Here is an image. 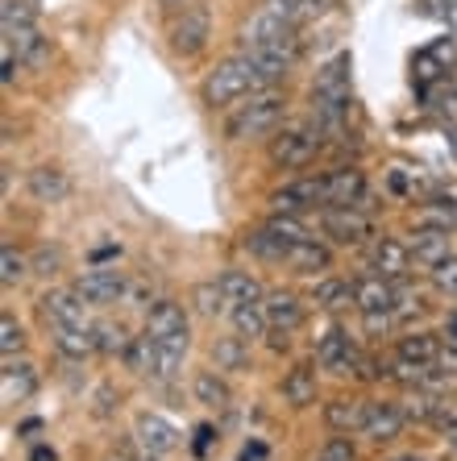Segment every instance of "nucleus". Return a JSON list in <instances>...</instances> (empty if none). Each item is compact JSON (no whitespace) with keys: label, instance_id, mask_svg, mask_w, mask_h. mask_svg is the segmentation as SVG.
Wrapping results in <instances>:
<instances>
[{"label":"nucleus","instance_id":"17","mask_svg":"<svg viewBox=\"0 0 457 461\" xmlns=\"http://www.w3.org/2000/svg\"><path fill=\"white\" fill-rule=\"evenodd\" d=\"M412 258L420 262V267H441L445 258H453L449 254V229H433V225H425V229H416L412 233Z\"/></svg>","mask_w":457,"mask_h":461},{"label":"nucleus","instance_id":"30","mask_svg":"<svg viewBox=\"0 0 457 461\" xmlns=\"http://www.w3.org/2000/svg\"><path fill=\"white\" fill-rule=\"evenodd\" d=\"M399 357H412V362H436V357H441V337L407 333L404 341H399Z\"/></svg>","mask_w":457,"mask_h":461},{"label":"nucleus","instance_id":"22","mask_svg":"<svg viewBox=\"0 0 457 461\" xmlns=\"http://www.w3.org/2000/svg\"><path fill=\"white\" fill-rule=\"evenodd\" d=\"M333 254L324 246H320L316 237H308V241H296L288 254V267L296 270V275H316V270H329Z\"/></svg>","mask_w":457,"mask_h":461},{"label":"nucleus","instance_id":"23","mask_svg":"<svg viewBox=\"0 0 457 461\" xmlns=\"http://www.w3.org/2000/svg\"><path fill=\"white\" fill-rule=\"evenodd\" d=\"M291 246H296V241L279 237L270 225L254 229V233H245V249H250V254H258V258H266V262H288Z\"/></svg>","mask_w":457,"mask_h":461},{"label":"nucleus","instance_id":"38","mask_svg":"<svg viewBox=\"0 0 457 461\" xmlns=\"http://www.w3.org/2000/svg\"><path fill=\"white\" fill-rule=\"evenodd\" d=\"M316 461H358V449H353L350 437H333V440H324V449H320Z\"/></svg>","mask_w":457,"mask_h":461},{"label":"nucleus","instance_id":"28","mask_svg":"<svg viewBox=\"0 0 457 461\" xmlns=\"http://www.w3.org/2000/svg\"><path fill=\"white\" fill-rule=\"evenodd\" d=\"M233 329H237V337H245V341H258V337L270 329V324H266V308L262 303H237Z\"/></svg>","mask_w":457,"mask_h":461},{"label":"nucleus","instance_id":"21","mask_svg":"<svg viewBox=\"0 0 457 461\" xmlns=\"http://www.w3.org/2000/svg\"><path fill=\"white\" fill-rule=\"evenodd\" d=\"M283 399H288L291 408H312V403H316V370H312V366L288 370V378H283Z\"/></svg>","mask_w":457,"mask_h":461},{"label":"nucleus","instance_id":"39","mask_svg":"<svg viewBox=\"0 0 457 461\" xmlns=\"http://www.w3.org/2000/svg\"><path fill=\"white\" fill-rule=\"evenodd\" d=\"M266 225H270V229H275V233L279 237H288V241H308V229H304V225H299V221H296V216H283V212H275V216H270V221H266Z\"/></svg>","mask_w":457,"mask_h":461},{"label":"nucleus","instance_id":"32","mask_svg":"<svg viewBox=\"0 0 457 461\" xmlns=\"http://www.w3.org/2000/svg\"><path fill=\"white\" fill-rule=\"evenodd\" d=\"M129 345H133V337H129L121 324H96V349H100V354H108V357L121 354V357H125Z\"/></svg>","mask_w":457,"mask_h":461},{"label":"nucleus","instance_id":"12","mask_svg":"<svg viewBox=\"0 0 457 461\" xmlns=\"http://www.w3.org/2000/svg\"><path fill=\"white\" fill-rule=\"evenodd\" d=\"M138 440L150 453H170V449H179V429H175L167 416H159V411H142L138 416Z\"/></svg>","mask_w":457,"mask_h":461},{"label":"nucleus","instance_id":"16","mask_svg":"<svg viewBox=\"0 0 457 461\" xmlns=\"http://www.w3.org/2000/svg\"><path fill=\"white\" fill-rule=\"evenodd\" d=\"M320 204V179H299V183H288L270 195V208L283 216H299L304 208Z\"/></svg>","mask_w":457,"mask_h":461},{"label":"nucleus","instance_id":"3","mask_svg":"<svg viewBox=\"0 0 457 461\" xmlns=\"http://www.w3.org/2000/svg\"><path fill=\"white\" fill-rule=\"evenodd\" d=\"M208 38H213V13H208L204 0H192L170 25V46H175V54L192 59V54H200L208 46Z\"/></svg>","mask_w":457,"mask_h":461},{"label":"nucleus","instance_id":"50","mask_svg":"<svg viewBox=\"0 0 457 461\" xmlns=\"http://www.w3.org/2000/svg\"><path fill=\"white\" fill-rule=\"evenodd\" d=\"M449 341H457V312L449 316Z\"/></svg>","mask_w":457,"mask_h":461},{"label":"nucleus","instance_id":"10","mask_svg":"<svg viewBox=\"0 0 457 461\" xmlns=\"http://www.w3.org/2000/svg\"><path fill=\"white\" fill-rule=\"evenodd\" d=\"M358 357L361 354L353 349L350 337H345V329H337V324H333L316 345V362L324 366V370H333V375H353V370H358Z\"/></svg>","mask_w":457,"mask_h":461},{"label":"nucleus","instance_id":"51","mask_svg":"<svg viewBox=\"0 0 457 461\" xmlns=\"http://www.w3.org/2000/svg\"><path fill=\"white\" fill-rule=\"evenodd\" d=\"M449 445H453V449H457V424H453V429H449Z\"/></svg>","mask_w":457,"mask_h":461},{"label":"nucleus","instance_id":"25","mask_svg":"<svg viewBox=\"0 0 457 461\" xmlns=\"http://www.w3.org/2000/svg\"><path fill=\"white\" fill-rule=\"evenodd\" d=\"M54 349L71 362H84L87 354H96V329H54Z\"/></svg>","mask_w":457,"mask_h":461},{"label":"nucleus","instance_id":"2","mask_svg":"<svg viewBox=\"0 0 457 461\" xmlns=\"http://www.w3.org/2000/svg\"><path fill=\"white\" fill-rule=\"evenodd\" d=\"M283 113H288V100L279 96V92H254L250 104H242L233 117H229L224 133H229V141L262 138V133H270V129L283 121Z\"/></svg>","mask_w":457,"mask_h":461},{"label":"nucleus","instance_id":"48","mask_svg":"<svg viewBox=\"0 0 457 461\" xmlns=\"http://www.w3.org/2000/svg\"><path fill=\"white\" fill-rule=\"evenodd\" d=\"M187 5H192V0H159V9H162V13H175V9H187Z\"/></svg>","mask_w":457,"mask_h":461},{"label":"nucleus","instance_id":"4","mask_svg":"<svg viewBox=\"0 0 457 461\" xmlns=\"http://www.w3.org/2000/svg\"><path fill=\"white\" fill-rule=\"evenodd\" d=\"M316 154H320L316 129H283L279 138H270V162L279 171H304Z\"/></svg>","mask_w":457,"mask_h":461},{"label":"nucleus","instance_id":"41","mask_svg":"<svg viewBox=\"0 0 457 461\" xmlns=\"http://www.w3.org/2000/svg\"><path fill=\"white\" fill-rule=\"evenodd\" d=\"M117 403H121L117 391H113V386H100V391H96V408H92V411L105 420V416H113V408H117Z\"/></svg>","mask_w":457,"mask_h":461},{"label":"nucleus","instance_id":"35","mask_svg":"<svg viewBox=\"0 0 457 461\" xmlns=\"http://www.w3.org/2000/svg\"><path fill=\"white\" fill-rule=\"evenodd\" d=\"M30 270L33 275H42V279H54L59 270H63V249L59 246H38L30 258Z\"/></svg>","mask_w":457,"mask_h":461},{"label":"nucleus","instance_id":"29","mask_svg":"<svg viewBox=\"0 0 457 461\" xmlns=\"http://www.w3.org/2000/svg\"><path fill=\"white\" fill-rule=\"evenodd\" d=\"M213 362H216V370H245V362H250L245 337H221L213 345Z\"/></svg>","mask_w":457,"mask_h":461},{"label":"nucleus","instance_id":"42","mask_svg":"<svg viewBox=\"0 0 457 461\" xmlns=\"http://www.w3.org/2000/svg\"><path fill=\"white\" fill-rule=\"evenodd\" d=\"M361 316H366V329H370V333H387V329H391V312H361Z\"/></svg>","mask_w":457,"mask_h":461},{"label":"nucleus","instance_id":"44","mask_svg":"<svg viewBox=\"0 0 457 461\" xmlns=\"http://www.w3.org/2000/svg\"><path fill=\"white\" fill-rule=\"evenodd\" d=\"M237 461H266V445H262V440H250V445H242Z\"/></svg>","mask_w":457,"mask_h":461},{"label":"nucleus","instance_id":"36","mask_svg":"<svg viewBox=\"0 0 457 461\" xmlns=\"http://www.w3.org/2000/svg\"><path fill=\"white\" fill-rule=\"evenodd\" d=\"M33 25V9L25 0H0V30H22Z\"/></svg>","mask_w":457,"mask_h":461},{"label":"nucleus","instance_id":"20","mask_svg":"<svg viewBox=\"0 0 457 461\" xmlns=\"http://www.w3.org/2000/svg\"><path fill=\"white\" fill-rule=\"evenodd\" d=\"M67 192H71V183L59 167H33L30 171V195L38 204H59V200H67Z\"/></svg>","mask_w":457,"mask_h":461},{"label":"nucleus","instance_id":"18","mask_svg":"<svg viewBox=\"0 0 457 461\" xmlns=\"http://www.w3.org/2000/svg\"><path fill=\"white\" fill-rule=\"evenodd\" d=\"M353 303L361 312H395V287L383 275H370V279L353 283Z\"/></svg>","mask_w":457,"mask_h":461},{"label":"nucleus","instance_id":"47","mask_svg":"<svg viewBox=\"0 0 457 461\" xmlns=\"http://www.w3.org/2000/svg\"><path fill=\"white\" fill-rule=\"evenodd\" d=\"M391 192L407 195V175H404V171H395V175H391Z\"/></svg>","mask_w":457,"mask_h":461},{"label":"nucleus","instance_id":"1","mask_svg":"<svg viewBox=\"0 0 457 461\" xmlns=\"http://www.w3.org/2000/svg\"><path fill=\"white\" fill-rule=\"evenodd\" d=\"M262 87H266V79L254 59H250V54H233V59H224V63H216L213 71H208V79H204V104L229 108V104H237V100L262 92Z\"/></svg>","mask_w":457,"mask_h":461},{"label":"nucleus","instance_id":"34","mask_svg":"<svg viewBox=\"0 0 457 461\" xmlns=\"http://www.w3.org/2000/svg\"><path fill=\"white\" fill-rule=\"evenodd\" d=\"M316 303L320 308H350L353 303V287L341 279H324L316 283Z\"/></svg>","mask_w":457,"mask_h":461},{"label":"nucleus","instance_id":"33","mask_svg":"<svg viewBox=\"0 0 457 461\" xmlns=\"http://www.w3.org/2000/svg\"><path fill=\"white\" fill-rule=\"evenodd\" d=\"M25 275H30V258H22L13 246L0 249V283H5V287H17Z\"/></svg>","mask_w":457,"mask_h":461},{"label":"nucleus","instance_id":"5","mask_svg":"<svg viewBox=\"0 0 457 461\" xmlns=\"http://www.w3.org/2000/svg\"><path fill=\"white\" fill-rule=\"evenodd\" d=\"M146 333L159 345H167V349H183V354H187V345H192L187 312H183L179 303H170V300H159L146 312Z\"/></svg>","mask_w":457,"mask_h":461},{"label":"nucleus","instance_id":"31","mask_svg":"<svg viewBox=\"0 0 457 461\" xmlns=\"http://www.w3.org/2000/svg\"><path fill=\"white\" fill-rule=\"evenodd\" d=\"M192 303H196V312H200V316H221L229 300H224L221 283H196V287H192Z\"/></svg>","mask_w":457,"mask_h":461},{"label":"nucleus","instance_id":"11","mask_svg":"<svg viewBox=\"0 0 457 461\" xmlns=\"http://www.w3.org/2000/svg\"><path fill=\"white\" fill-rule=\"evenodd\" d=\"M370 408L374 403H366V399H358V395H341V399H333V403H324V424H329L333 432H366Z\"/></svg>","mask_w":457,"mask_h":461},{"label":"nucleus","instance_id":"40","mask_svg":"<svg viewBox=\"0 0 457 461\" xmlns=\"http://www.w3.org/2000/svg\"><path fill=\"white\" fill-rule=\"evenodd\" d=\"M428 275H433L436 291H445V295H457V258H445V262H441V267H433Z\"/></svg>","mask_w":457,"mask_h":461},{"label":"nucleus","instance_id":"26","mask_svg":"<svg viewBox=\"0 0 457 461\" xmlns=\"http://www.w3.org/2000/svg\"><path fill=\"white\" fill-rule=\"evenodd\" d=\"M125 366L133 375H154V366H159V341L150 333L133 337V345L125 349Z\"/></svg>","mask_w":457,"mask_h":461},{"label":"nucleus","instance_id":"37","mask_svg":"<svg viewBox=\"0 0 457 461\" xmlns=\"http://www.w3.org/2000/svg\"><path fill=\"white\" fill-rule=\"evenodd\" d=\"M22 345H25L22 324H17L9 312H5V316H0V349H5V357H13L17 349H22Z\"/></svg>","mask_w":457,"mask_h":461},{"label":"nucleus","instance_id":"19","mask_svg":"<svg viewBox=\"0 0 457 461\" xmlns=\"http://www.w3.org/2000/svg\"><path fill=\"white\" fill-rule=\"evenodd\" d=\"M404 424H407V411L399 408V403H374L370 420H366V437L383 445V440L399 437V432H404Z\"/></svg>","mask_w":457,"mask_h":461},{"label":"nucleus","instance_id":"8","mask_svg":"<svg viewBox=\"0 0 457 461\" xmlns=\"http://www.w3.org/2000/svg\"><path fill=\"white\" fill-rule=\"evenodd\" d=\"M87 303L79 300V291H46L42 300H38V312H42V321L50 329H87V316H84Z\"/></svg>","mask_w":457,"mask_h":461},{"label":"nucleus","instance_id":"15","mask_svg":"<svg viewBox=\"0 0 457 461\" xmlns=\"http://www.w3.org/2000/svg\"><path fill=\"white\" fill-rule=\"evenodd\" d=\"M38 391V370H33L30 362H5V370H0V395H5V403H25V399Z\"/></svg>","mask_w":457,"mask_h":461},{"label":"nucleus","instance_id":"7","mask_svg":"<svg viewBox=\"0 0 457 461\" xmlns=\"http://www.w3.org/2000/svg\"><path fill=\"white\" fill-rule=\"evenodd\" d=\"M366 200V175L358 167H337L320 175V204L324 208H358Z\"/></svg>","mask_w":457,"mask_h":461},{"label":"nucleus","instance_id":"13","mask_svg":"<svg viewBox=\"0 0 457 461\" xmlns=\"http://www.w3.org/2000/svg\"><path fill=\"white\" fill-rule=\"evenodd\" d=\"M370 262L383 279H404L407 267H412V249L404 241H395V237H379L370 249Z\"/></svg>","mask_w":457,"mask_h":461},{"label":"nucleus","instance_id":"52","mask_svg":"<svg viewBox=\"0 0 457 461\" xmlns=\"http://www.w3.org/2000/svg\"><path fill=\"white\" fill-rule=\"evenodd\" d=\"M395 461H416V457H395Z\"/></svg>","mask_w":457,"mask_h":461},{"label":"nucleus","instance_id":"9","mask_svg":"<svg viewBox=\"0 0 457 461\" xmlns=\"http://www.w3.org/2000/svg\"><path fill=\"white\" fill-rule=\"evenodd\" d=\"M320 225L337 246H361L366 237H374V221L361 208H324Z\"/></svg>","mask_w":457,"mask_h":461},{"label":"nucleus","instance_id":"49","mask_svg":"<svg viewBox=\"0 0 457 461\" xmlns=\"http://www.w3.org/2000/svg\"><path fill=\"white\" fill-rule=\"evenodd\" d=\"M30 461H54V449H46V445H42V449L30 453Z\"/></svg>","mask_w":457,"mask_h":461},{"label":"nucleus","instance_id":"6","mask_svg":"<svg viewBox=\"0 0 457 461\" xmlns=\"http://www.w3.org/2000/svg\"><path fill=\"white\" fill-rule=\"evenodd\" d=\"M75 291H79V300L84 303L105 308V303L125 300L129 279H125V270H117V267H92V270H84V275L75 279Z\"/></svg>","mask_w":457,"mask_h":461},{"label":"nucleus","instance_id":"46","mask_svg":"<svg viewBox=\"0 0 457 461\" xmlns=\"http://www.w3.org/2000/svg\"><path fill=\"white\" fill-rule=\"evenodd\" d=\"M445 22H449V30H453V38H457V0H445Z\"/></svg>","mask_w":457,"mask_h":461},{"label":"nucleus","instance_id":"45","mask_svg":"<svg viewBox=\"0 0 457 461\" xmlns=\"http://www.w3.org/2000/svg\"><path fill=\"white\" fill-rule=\"evenodd\" d=\"M213 437H216V432L208 429V424H200V429H196V457H204V453H208V445H213Z\"/></svg>","mask_w":457,"mask_h":461},{"label":"nucleus","instance_id":"14","mask_svg":"<svg viewBox=\"0 0 457 461\" xmlns=\"http://www.w3.org/2000/svg\"><path fill=\"white\" fill-rule=\"evenodd\" d=\"M262 308H266V324L283 337L296 333L299 321H304V308H299V300L291 295V291H270V295L262 300Z\"/></svg>","mask_w":457,"mask_h":461},{"label":"nucleus","instance_id":"24","mask_svg":"<svg viewBox=\"0 0 457 461\" xmlns=\"http://www.w3.org/2000/svg\"><path fill=\"white\" fill-rule=\"evenodd\" d=\"M221 291H224V300L233 303H262V283L254 279V275H245V270H224L221 275Z\"/></svg>","mask_w":457,"mask_h":461},{"label":"nucleus","instance_id":"27","mask_svg":"<svg viewBox=\"0 0 457 461\" xmlns=\"http://www.w3.org/2000/svg\"><path fill=\"white\" fill-rule=\"evenodd\" d=\"M196 399H200L204 408H229V383H224L216 370H200L196 375Z\"/></svg>","mask_w":457,"mask_h":461},{"label":"nucleus","instance_id":"43","mask_svg":"<svg viewBox=\"0 0 457 461\" xmlns=\"http://www.w3.org/2000/svg\"><path fill=\"white\" fill-rule=\"evenodd\" d=\"M436 366H441V370H457V341H449V345H441V357H436Z\"/></svg>","mask_w":457,"mask_h":461}]
</instances>
